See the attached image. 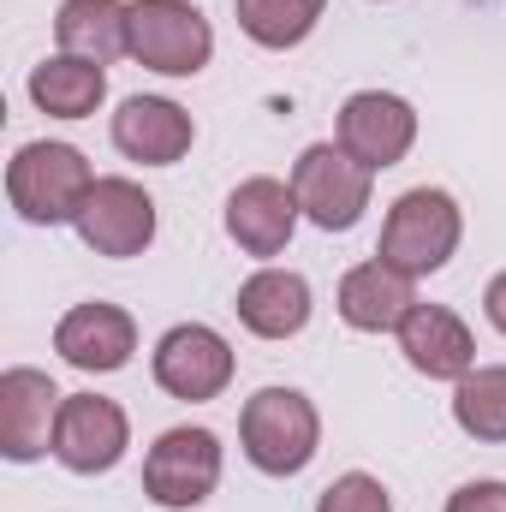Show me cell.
I'll return each mask as SVG.
<instances>
[{
    "label": "cell",
    "instance_id": "6da1fadb",
    "mask_svg": "<svg viewBox=\"0 0 506 512\" xmlns=\"http://www.w3.org/2000/svg\"><path fill=\"white\" fill-rule=\"evenodd\" d=\"M90 185H96V173H90L84 149H72V143L36 137V143H24L6 161V197H12L18 221H30V227H66V221H78Z\"/></svg>",
    "mask_w": 506,
    "mask_h": 512
},
{
    "label": "cell",
    "instance_id": "7a4b0ae2",
    "mask_svg": "<svg viewBox=\"0 0 506 512\" xmlns=\"http://www.w3.org/2000/svg\"><path fill=\"white\" fill-rule=\"evenodd\" d=\"M239 447L262 477H298L322 447V417L298 387H256L239 411Z\"/></svg>",
    "mask_w": 506,
    "mask_h": 512
},
{
    "label": "cell",
    "instance_id": "3957f363",
    "mask_svg": "<svg viewBox=\"0 0 506 512\" xmlns=\"http://www.w3.org/2000/svg\"><path fill=\"white\" fill-rule=\"evenodd\" d=\"M459 239H465L459 203H453L441 185H417V191L393 197V209H387V221H381L376 256L387 262V268L423 280V274H441V268L453 262Z\"/></svg>",
    "mask_w": 506,
    "mask_h": 512
},
{
    "label": "cell",
    "instance_id": "277c9868",
    "mask_svg": "<svg viewBox=\"0 0 506 512\" xmlns=\"http://www.w3.org/2000/svg\"><path fill=\"white\" fill-rule=\"evenodd\" d=\"M370 185H376V173L364 161H352L340 143H310L292 161V197H298L304 221L322 233H352L370 209Z\"/></svg>",
    "mask_w": 506,
    "mask_h": 512
},
{
    "label": "cell",
    "instance_id": "5b68a950",
    "mask_svg": "<svg viewBox=\"0 0 506 512\" xmlns=\"http://www.w3.org/2000/svg\"><path fill=\"white\" fill-rule=\"evenodd\" d=\"M221 489V435L179 423L167 435H155V447L143 453V495L167 512L203 507Z\"/></svg>",
    "mask_w": 506,
    "mask_h": 512
},
{
    "label": "cell",
    "instance_id": "8992f818",
    "mask_svg": "<svg viewBox=\"0 0 506 512\" xmlns=\"http://www.w3.org/2000/svg\"><path fill=\"white\" fill-rule=\"evenodd\" d=\"M215 54V30L191 0H131V60L161 78H197Z\"/></svg>",
    "mask_w": 506,
    "mask_h": 512
},
{
    "label": "cell",
    "instance_id": "52a82bcc",
    "mask_svg": "<svg viewBox=\"0 0 506 512\" xmlns=\"http://www.w3.org/2000/svg\"><path fill=\"white\" fill-rule=\"evenodd\" d=\"M149 376L161 393L185 399V405H203V399H221L233 382V346L221 328L209 322H179L155 340V358H149Z\"/></svg>",
    "mask_w": 506,
    "mask_h": 512
},
{
    "label": "cell",
    "instance_id": "ba28073f",
    "mask_svg": "<svg viewBox=\"0 0 506 512\" xmlns=\"http://www.w3.org/2000/svg\"><path fill=\"white\" fill-rule=\"evenodd\" d=\"M72 227H78V239L96 256H114V262L143 256L155 245V197L137 179L108 173V179L90 185V197H84V209H78Z\"/></svg>",
    "mask_w": 506,
    "mask_h": 512
},
{
    "label": "cell",
    "instance_id": "9c48e42d",
    "mask_svg": "<svg viewBox=\"0 0 506 512\" xmlns=\"http://www.w3.org/2000/svg\"><path fill=\"white\" fill-rule=\"evenodd\" d=\"M334 143L364 161L370 173L381 167H399L417 143V108L393 90H358L340 102V120H334Z\"/></svg>",
    "mask_w": 506,
    "mask_h": 512
},
{
    "label": "cell",
    "instance_id": "30bf717a",
    "mask_svg": "<svg viewBox=\"0 0 506 512\" xmlns=\"http://www.w3.org/2000/svg\"><path fill=\"white\" fill-rule=\"evenodd\" d=\"M131 447V423L126 411L102 393H66L60 405V429H54V459L72 477H102L126 459Z\"/></svg>",
    "mask_w": 506,
    "mask_h": 512
},
{
    "label": "cell",
    "instance_id": "8fae6325",
    "mask_svg": "<svg viewBox=\"0 0 506 512\" xmlns=\"http://www.w3.org/2000/svg\"><path fill=\"white\" fill-rule=\"evenodd\" d=\"M60 405L66 393L30 364H12L0 376V453L12 465H36L42 453H54V429H60Z\"/></svg>",
    "mask_w": 506,
    "mask_h": 512
},
{
    "label": "cell",
    "instance_id": "7c38bea8",
    "mask_svg": "<svg viewBox=\"0 0 506 512\" xmlns=\"http://www.w3.org/2000/svg\"><path fill=\"white\" fill-rule=\"evenodd\" d=\"M54 352L84 370V376H114L126 370L131 352H137V322H131L120 304H72L60 322H54Z\"/></svg>",
    "mask_w": 506,
    "mask_h": 512
},
{
    "label": "cell",
    "instance_id": "4fadbf2b",
    "mask_svg": "<svg viewBox=\"0 0 506 512\" xmlns=\"http://www.w3.org/2000/svg\"><path fill=\"white\" fill-rule=\"evenodd\" d=\"M399 352L429 382H465L477 370V340L447 304H411V316L399 322Z\"/></svg>",
    "mask_w": 506,
    "mask_h": 512
},
{
    "label": "cell",
    "instance_id": "5bb4252c",
    "mask_svg": "<svg viewBox=\"0 0 506 512\" xmlns=\"http://www.w3.org/2000/svg\"><path fill=\"white\" fill-rule=\"evenodd\" d=\"M298 215H304V209H298L292 185L256 173V179H245V185L227 197V239L245 256H280L292 245V233H298Z\"/></svg>",
    "mask_w": 506,
    "mask_h": 512
},
{
    "label": "cell",
    "instance_id": "9a60e30c",
    "mask_svg": "<svg viewBox=\"0 0 506 512\" xmlns=\"http://www.w3.org/2000/svg\"><path fill=\"white\" fill-rule=\"evenodd\" d=\"M197 143V126L179 102L167 96H126L120 114H114V149L126 161H143V167H173L185 161Z\"/></svg>",
    "mask_w": 506,
    "mask_h": 512
},
{
    "label": "cell",
    "instance_id": "2e32d148",
    "mask_svg": "<svg viewBox=\"0 0 506 512\" xmlns=\"http://www.w3.org/2000/svg\"><path fill=\"white\" fill-rule=\"evenodd\" d=\"M334 304H340V322L358 328V334H399V322H405L411 304H417V280L399 274V268H387L376 256V262L346 268Z\"/></svg>",
    "mask_w": 506,
    "mask_h": 512
},
{
    "label": "cell",
    "instance_id": "e0dca14e",
    "mask_svg": "<svg viewBox=\"0 0 506 512\" xmlns=\"http://www.w3.org/2000/svg\"><path fill=\"white\" fill-rule=\"evenodd\" d=\"M233 310H239V322L251 328L256 340H292V334L310 328L316 304H310V280L298 268H256L251 280L239 286Z\"/></svg>",
    "mask_w": 506,
    "mask_h": 512
},
{
    "label": "cell",
    "instance_id": "ac0fdd59",
    "mask_svg": "<svg viewBox=\"0 0 506 512\" xmlns=\"http://www.w3.org/2000/svg\"><path fill=\"white\" fill-rule=\"evenodd\" d=\"M54 42H60V54L96 60V66L120 60V54H131V0H60Z\"/></svg>",
    "mask_w": 506,
    "mask_h": 512
},
{
    "label": "cell",
    "instance_id": "d6986e66",
    "mask_svg": "<svg viewBox=\"0 0 506 512\" xmlns=\"http://www.w3.org/2000/svg\"><path fill=\"white\" fill-rule=\"evenodd\" d=\"M30 102L48 120H90L108 102V66L78 54H48L42 66H30Z\"/></svg>",
    "mask_w": 506,
    "mask_h": 512
},
{
    "label": "cell",
    "instance_id": "ffe728a7",
    "mask_svg": "<svg viewBox=\"0 0 506 512\" xmlns=\"http://www.w3.org/2000/svg\"><path fill=\"white\" fill-rule=\"evenodd\" d=\"M453 423L471 441L501 447L506 441V364H477L465 382H453Z\"/></svg>",
    "mask_w": 506,
    "mask_h": 512
},
{
    "label": "cell",
    "instance_id": "44dd1931",
    "mask_svg": "<svg viewBox=\"0 0 506 512\" xmlns=\"http://www.w3.org/2000/svg\"><path fill=\"white\" fill-rule=\"evenodd\" d=\"M233 12H239V30L251 36L256 48H298L316 24H322V12H328V0H233Z\"/></svg>",
    "mask_w": 506,
    "mask_h": 512
},
{
    "label": "cell",
    "instance_id": "7402d4cb",
    "mask_svg": "<svg viewBox=\"0 0 506 512\" xmlns=\"http://www.w3.org/2000/svg\"><path fill=\"white\" fill-rule=\"evenodd\" d=\"M316 512H393V495L381 489V477H370V471H346V477H334L322 489Z\"/></svg>",
    "mask_w": 506,
    "mask_h": 512
},
{
    "label": "cell",
    "instance_id": "603a6c76",
    "mask_svg": "<svg viewBox=\"0 0 506 512\" xmlns=\"http://www.w3.org/2000/svg\"><path fill=\"white\" fill-rule=\"evenodd\" d=\"M447 512H506V483L501 477H483V483H465L447 495Z\"/></svg>",
    "mask_w": 506,
    "mask_h": 512
},
{
    "label": "cell",
    "instance_id": "cb8c5ba5",
    "mask_svg": "<svg viewBox=\"0 0 506 512\" xmlns=\"http://www.w3.org/2000/svg\"><path fill=\"white\" fill-rule=\"evenodd\" d=\"M483 316H489V322L506 334V268L489 280V292H483Z\"/></svg>",
    "mask_w": 506,
    "mask_h": 512
}]
</instances>
